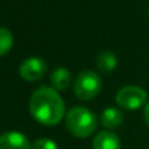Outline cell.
Instances as JSON below:
<instances>
[{
	"label": "cell",
	"instance_id": "6da1fadb",
	"mask_svg": "<svg viewBox=\"0 0 149 149\" xmlns=\"http://www.w3.org/2000/svg\"><path fill=\"white\" fill-rule=\"evenodd\" d=\"M29 110L38 123L43 126H55L64 116L65 106L63 98L55 89L41 86L31 94Z\"/></svg>",
	"mask_w": 149,
	"mask_h": 149
},
{
	"label": "cell",
	"instance_id": "7a4b0ae2",
	"mask_svg": "<svg viewBox=\"0 0 149 149\" xmlns=\"http://www.w3.org/2000/svg\"><path fill=\"white\" fill-rule=\"evenodd\" d=\"M98 126L97 116L86 107L74 106L65 114V127L74 137L84 139L95 131Z\"/></svg>",
	"mask_w": 149,
	"mask_h": 149
},
{
	"label": "cell",
	"instance_id": "3957f363",
	"mask_svg": "<svg viewBox=\"0 0 149 149\" xmlns=\"http://www.w3.org/2000/svg\"><path fill=\"white\" fill-rule=\"evenodd\" d=\"M101 88H102V81L100 76L89 70H85L79 73L73 84L74 94L79 100L82 101H89L94 98L100 93Z\"/></svg>",
	"mask_w": 149,
	"mask_h": 149
},
{
	"label": "cell",
	"instance_id": "277c9868",
	"mask_svg": "<svg viewBox=\"0 0 149 149\" xmlns=\"http://www.w3.org/2000/svg\"><path fill=\"white\" fill-rule=\"evenodd\" d=\"M147 92L136 85H127L118 90L115 101L124 110H136L147 102Z\"/></svg>",
	"mask_w": 149,
	"mask_h": 149
},
{
	"label": "cell",
	"instance_id": "5b68a950",
	"mask_svg": "<svg viewBox=\"0 0 149 149\" xmlns=\"http://www.w3.org/2000/svg\"><path fill=\"white\" fill-rule=\"evenodd\" d=\"M18 72H20V76L24 80L34 82L41 79L46 72V63L41 58L37 56L28 58V59H25L21 63Z\"/></svg>",
	"mask_w": 149,
	"mask_h": 149
},
{
	"label": "cell",
	"instance_id": "8992f818",
	"mask_svg": "<svg viewBox=\"0 0 149 149\" xmlns=\"http://www.w3.org/2000/svg\"><path fill=\"white\" fill-rule=\"evenodd\" d=\"M0 149H31V144L24 134L9 131L0 135Z\"/></svg>",
	"mask_w": 149,
	"mask_h": 149
},
{
	"label": "cell",
	"instance_id": "52a82bcc",
	"mask_svg": "<svg viewBox=\"0 0 149 149\" xmlns=\"http://www.w3.org/2000/svg\"><path fill=\"white\" fill-rule=\"evenodd\" d=\"M119 137L110 131H101L93 139V149H120Z\"/></svg>",
	"mask_w": 149,
	"mask_h": 149
},
{
	"label": "cell",
	"instance_id": "ba28073f",
	"mask_svg": "<svg viewBox=\"0 0 149 149\" xmlns=\"http://www.w3.org/2000/svg\"><path fill=\"white\" fill-rule=\"evenodd\" d=\"M71 72L65 67H59L56 70H54L50 74V82H51L52 89H55L56 92H62L65 90L71 84Z\"/></svg>",
	"mask_w": 149,
	"mask_h": 149
},
{
	"label": "cell",
	"instance_id": "9c48e42d",
	"mask_svg": "<svg viewBox=\"0 0 149 149\" xmlns=\"http://www.w3.org/2000/svg\"><path fill=\"white\" fill-rule=\"evenodd\" d=\"M101 123L103 127L109 130L118 128L123 123V114L120 110L115 107H107L103 110L102 116H101Z\"/></svg>",
	"mask_w": 149,
	"mask_h": 149
},
{
	"label": "cell",
	"instance_id": "30bf717a",
	"mask_svg": "<svg viewBox=\"0 0 149 149\" xmlns=\"http://www.w3.org/2000/svg\"><path fill=\"white\" fill-rule=\"evenodd\" d=\"M118 60L116 56L111 51H102L100 52L97 58V68L103 73H110L116 68Z\"/></svg>",
	"mask_w": 149,
	"mask_h": 149
},
{
	"label": "cell",
	"instance_id": "8fae6325",
	"mask_svg": "<svg viewBox=\"0 0 149 149\" xmlns=\"http://www.w3.org/2000/svg\"><path fill=\"white\" fill-rule=\"evenodd\" d=\"M13 46V34L9 29L0 26V56L9 52Z\"/></svg>",
	"mask_w": 149,
	"mask_h": 149
},
{
	"label": "cell",
	"instance_id": "7c38bea8",
	"mask_svg": "<svg viewBox=\"0 0 149 149\" xmlns=\"http://www.w3.org/2000/svg\"><path fill=\"white\" fill-rule=\"evenodd\" d=\"M31 149H58V145L52 140L46 139V137H41V139H37L31 144Z\"/></svg>",
	"mask_w": 149,
	"mask_h": 149
},
{
	"label": "cell",
	"instance_id": "4fadbf2b",
	"mask_svg": "<svg viewBox=\"0 0 149 149\" xmlns=\"http://www.w3.org/2000/svg\"><path fill=\"white\" fill-rule=\"evenodd\" d=\"M144 119H145V123L149 127V102L145 105V109H144Z\"/></svg>",
	"mask_w": 149,
	"mask_h": 149
}]
</instances>
